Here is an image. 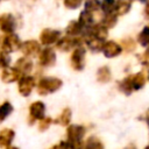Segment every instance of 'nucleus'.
Masks as SVG:
<instances>
[{
    "mask_svg": "<svg viewBox=\"0 0 149 149\" xmlns=\"http://www.w3.org/2000/svg\"><path fill=\"white\" fill-rule=\"evenodd\" d=\"M130 83H132L133 91L141 90L146 84V77H144L143 72H139V73L130 76Z\"/></svg>",
    "mask_w": 149,
    "mask_h": 149,
    "instance_id": "6ab92c4d",
    "label": "nucleus"
},
{
    "mask_svg": "<svg viewBox=\"0 0 149 149\" xmlns=\"http://www.w3.org/2000/svg\"><path fill=\"white\" fill-rule=\"evenodd\" d=\"M143 57L146 58L144 61H149V45H148V49H147V51H146V54H144Z\"/></svg>",
    "mask_w": 149,
    "mask_h": 149,
    "instance_id": "72a5a7b5",
    "label": "nucleus"
},
{
    "mask_svg": "<svg viewBox=\"0 0 149 149\" xmlns=\"http://www.w3.org/2000/svg\"><path fill=\"white\" fill-rule=\"evenodd\" d=\"M10 56L9 54L2 51L0 52V69H7L10 65Z\"/></svg>",
    "mask_w": 149,
    "mask_h": 149,
    "instance_id": "c85d7f7f",
    "label": "nucleus"
},
{
    "mask_svg": "<svg viewBox=\"0 0 149 149\" xmlns=\"http://www.w3.org/2000/svg\"><path fill=\"white\" fill-rule=\"evenodd\" d=\"M78 22L80 23V26L83 27V29L90 28L91 26H93V13L84 9L80 13V16H79Z\"/></svg>",
    "mask_w": 149,
    "mask_h": 149,
    "instance_id": "f3484780",
    "label": "nucleus"
},
{
    "mask_svg": "<svg viewBox=\"0 0 149 149\" xmlns=\"http://www.w3.org/2000/svg\"><path fill=\"white\" fill-rule=\"evenodd\" d=\"M71 116H72V113H71V109L70 108H64L61 113V115L58 116V119L55 121L56 123H59L62 126H68L71 121Z\"/></svg>",
    "mask_w": 149,
    "mask_h": 149,
    "instance_id": "b1692460",
    "label": "nucleus"
},
{
    "mask_svg": "<svg viewBox=\"0 0 149 149\" xmlns=\"http://www.w3.org/2000/svg\"><path fill=\"white\" fill-rule=\"evenodd\" d=\"M81 1L83 0H63V3H64V6L66 8L76 9L81 5Z\"/></svg>",
    "mask_w": 149,
    "mask_h": 149,
    "instance_id": "2f4dec72",
    "label": "nucleus"
},
{
    "mask_svg": "<svg viewBox=\"0 0 149 149\" xmlns=\"http://www.w3.org/2000/svg\"><path fill=\"white\" fill-rule=\"evenodd\" d=\"M85 49L83 47H77L74 48L72 55H71V66L76 71H81L85 66Z\"/></svg>",
    "mask_w": 149,
    "mask_h": 149,
    "instance_id": "20e7f679",
    "label": "nucleus"
},
{
    "mask_svg": "<svg viewBox=\"0 0 149 149\" xmlns=\"http://www.w3.org/2000/svg\"><path fill=\"white\" fill-rule=\"evenodd\" d=\"M14 68L16 70H19L23 76L26 73H29L31 70H33V62L28 58V57H21L16 61Z\"/></svg>",
    "mask_w": 149,
    "mask_h": 149,
    "instance_id": "2eb2a0df",
    "label": "nucleus"
},
{
    "mask_svg": "<svg viewBox=\"0 0 149 149\" xmlns=\"http://www.w3.org/2000/svg\"><path fill=\"white\" fill-rule=\"evenodd\" d=\"M139 1H141V2H146V3L149 2V0H139Z\"/></svg>",
    "mask_w": 149,
    "mask_h": 149,
    "instance_id": "e433bc0d",
    "label": "nucleus"
},
{
    "mask_svg": "<svg viewBox=\"0 0 149 149\" xmlns=\"http://www.w3.org/2000/svg\"><path fill=\"white\" fill-rule=\"evenodd\" d=\"M120 47H121V49H125L126 51H133L136 45H135V42L132 38H125Z\"/></svg>",
    "mask_w": 149,
    "mask_h": 149,
    "instance_id": "7c9ffc66",
    "label": "nucleus"
},
{
    "mask_svg": "<svg viewBox=\"0 0 149 149\" xmlns=\"http://www.w3.org/2000/svg\"><path fill=\"white\" fill-rule=\"evenodd\" d=\"M84 29H83V27L80 26V23L78 22V21H71L70 23H69V26L66 27V34H68V36H77V35H79L81 31H83Z\"/></svg>",
    "mask_w": 149,
    "mask_h": 149,
    "instance_id": "4be33fe9",
    "label": "nucleus"
},
{
    "mask_svg": "<svg viewBox=\"0 0 149 149\" xmlns=\"http://www.w3.org/2000/svg\"><path fill=\"white\" fill-rule=\"evenodd\" d=\"M51 122H52V119H51V118H49V116H44V118L41 119L40 122H38V130H40V132H44V130H47V129L50 127Z\"/></svg>",
    "mask_w": 149,
    "mask_h": 149,
    "instance_id": "c756f323",
    "label": "nucleus"
},
{
    "mask_svg": "<svg viewBox=\"0 0 149 149\" xmlns=\"http://www.w3.org/2000/svg\"><path fill=\"white\" fill-rule=\"evenodd\" d=\"M125 149H136V147H135L134 144H129V146H128V147H126Z\"/></svg>",
    "mask_w": 149,
    "mask_h": 149,
    "instance_id": "f704fd0d",
    "label": "nucleus"
},
{
    "mask_svg": "<svg viewBox=\"0 0 149 149\" xmlns=\"http://www.w3.org/2000/svg\"><path fill=\"white\" fill-rule=\"evenodd\" d=\"M133 0H115V12L116 15H125L132 8Z\"/></svg>",
    "mask_w": 149,
    "mask_h": 149,
    "instance_id": "dca6fc26",
    "label": "nucleus"
},
{
    "mask_svg": "<svg viewBox=\"0 0 149 149\" xmlns=\"http://www.w3.org/2000/svg\"><path fill=\"white\" fill-rule=\"evenodd\" d=\"M56 63V54L51 48H45L40 52V64L42 66H52Z\"/></svg>",
    "mask_w": 149,
    "mask_h": 149,
    "instance_id": "9b49d317",
    "label": "nucleus"
},
{
    "mask_svg": "<svg viewBox=\"0 0 149 149\" xmlns=\"http://www.w3.org/2000/svg\"><path fill=\"white\" fill-rule=\"evenodd\" d=\"M0 1H1V0H0Z\"/></svg>",
    "mask_w": 149,
    "mask_h": 149,
    "instance_id": "a19ab883",
    "label": "nucleus"
},
{
    "mask_svg": "<svg viewBox=\"0 0 149 149\" xmlns=\"http://www.w3.org/2000/svg\"><path fill=\"white\" fill-rule=\"evenodd\" d=\"M100 7L105 13V15L112 14L115 10V0H102V2L100 3Z\"/></svg>",
    "mask_w": 149,
    "mask_h": 149,
    "instance_id": "a878e982",
    "label": "nucleus"
},
{
    "mask_svg": "<svg viewBox=\"0 0 149 149\" xmlns=\"http://www.w3.org/2000/svg\"><path fill=\"white\" fill-rule=\"evenodd\" d=\"M6 149H19V148H17V147H12V146H10V147H8V148H6Z\"/></svg>",
    "mask_w": 149,
    "mask_h": 149,
    "instance_id": "c9c22d12",
    "label": "nucleus"
},
{
    "mask_svg": "<svg viewBox=\"0 0 149 149\" xmlns=\"http://www.w3.org/2000/svg\"><path fill=\"white\" fill-rule=\"evenodd\" d=\"M144 17L149 20V2L146 5V8H144Z\"/></svg>",
    "mask_w": 149,
    "mask_h": 149,
    "instance_id": "473e14b6",
    "label": "nucleus"
},
{
    "mask_svg": "<svg viewBox=\"0 0 149 149\" xmlns=\"http://www.w3.org/2000/svg\"><path fill=\"white\" fill-rule=\"evenodd\" d=\"M21 77H23V74L15 68H7L3 69L1 72V79L3 83H14L19 80Z\"/></svg>",
    "mask_w": 149,
    "mask_h": 149,
    "instance_id": "ddd939ff",
    "label": "nucleus"
},
{
    "mask_svg": "<svg viewBox=\"0 0 149 149\" xmlns=\"http://www.w3.org/2000/svg\"><path fill=\"white\" fill-rule=\"evenodd\" d=\"M13 112V106L9 101H5L0 105V123L3 122Z\"/></svg>",
    "mask_w": 149,
    "mask_h": 149,
    "instance_id": "412c9836",
    "label": "nucleus"
},
{
    "mask_svg": "<svg viewBox=\"0 0 149 149\" xmlns=\"http://www.w3.org/2000/svg\"><path fill=\"white\" fill-rule=\"evenodd\" d=\"M120 91H122L126 95H129L133 92V87H132V83H130V76L126 77L120 83Z\"/></svg>",
    "mask_w": 149,
    "mask_h": 149,
    "instance_id": "cd10ccee",
    "label": "nucleus"
},
{
    "mask_svg": "<svg viewBox=\"0 0 149 149\" xmlns=\"http://www.w3.org/2000/svg\"><path fill=\"white\" fill-rule=\"evenodd\" d=\"M15 133L10 128H3L0 130V148H8L10 147L13 140H14Z\"/></svg>",
    "mask_w": 149,
    "mask_h": 149,
    "instance_id": "4468645a",
    "label": "nucleus"
},
{
    "mask_svg": "<svg viewBox=\"0 0 149 149\" xmlns=\"http://www.w3.org/2000/svg\"><path fill=\"white\" fill-rule=\"evenodd\" d=\"M116 21H118V15H116V14H114V13H112V14H106V15L104 16L102 21H101V26H104L106 29L113 28V27L115 26Z\"/></svg>",
    "mask_w": 149,
    "mask_h": 149,
    "instance_id": "393cba45",
    "label": "nucleus"
},
{
    "mask_svg": "<svg viewBox=\"0 0 149 149\" xmlns=\"http://www.w3.org/2000/svg\"><path fill=\"white\" fill-rule=\"evenodd\" d=\"M144 149H149V146H147V147H146V148H144Z\"/></svg>",
    "mask_w": 149,
    "mask_h": 149,
    "instance_id": "58836bf2",
    "label": "nucleus"
},
{
    "mask_svg": "<svg viewBox=\"0 0 149 149\" xmlns=\"http://www.w3.org/2000/svg\"><path fill=\"white\" fill-rule=\"evenodd\" d=\"M111 70L108 66H101L97 72V80L99 83H108L111 80Z\"/></svg>",
    "mask_w": 149,
    "mask_h": 149,
    "instance_id": "aec40b11",
    "label": "nucleus"
},
{
    "mask_svg": "<svg viewBox=\"0 0 149 149\" xmlns=\"http://www.w3.org/2000/svg\"><path fill=\"white\" fill-rule=\"evenodd\" d=\"M80 40L79 38H73L71 36H65L63 38H59L56 43V47L58 50H62V51H69L73 48H77L80 45Z\"/></svg>",
    "mask_w": 149,
    "mask_h": 149,
    "instance_id": "9d476101",
    "label": "nucleus"
},
{
    "mask_svg": "<svg viewBox=\"0 0 149 149\" xmlns=\"http://www.w3.org/2000/svg\"><path fill=\"white\" fill-rule=\"evenodd\" d=\"M148 79H149V70H148Z\"/></svg>",
    "mask_w": 149,
    "mask_h": 149,
    "instance_id": "ea45409f",
    "label": "nucleus"
},
{
    "mask_svg": "<svg viewBox=\"0 0 149 149\" xmlns=\"http://www.w3.org/2000/svg\"><path fill=\"white\" fill-rule=\"evenodd\" d=\"M45 114V105L42 101H34L29 106V123H34L35 120H41Z\"/></svg>",
    "mask_w": 149,
    "mask_h": 149,
    "instance_id": "0eeeda50",
    "label": "nucleus"
},
{
    "mask_svg": "<svg viewBox=\"0 0 149 149\" xmlns=\"http://www.w3.org/2000/svg\"><path fill=\"white\" fill-rule=\"evenodd\" d=\"M137 40H139L141 45H143V47H148L149 45V24L146 26L141 30V33L137 36Z\"/></svg>",
    "mask_w": 149,
    "mask_h": 149,
    "instance_id": "bb28decb",
    "label": "nucleus"
},
{
    "mask_svg": "<svg viewBox=\"0 0 149 149\" xmlns=\"http://www.w3.org/2000/svg\"><path fill=\"white\" fill-rule=\"evenodd\" d=\"M85 134V128L80 125H71L66 129V135H68V143L73 148H78L81 144V139Z\"/></svg>",
    "mask_w": 149,
    "mask_h": 149,
    "instance_id": "f03ea898",
    "label": "nucleus"
},
{
    "mask_svg": "<svg viewBox=\"0 0 149 149\" xmlns=\"http://www.w3.org/2000/svg\"><path fill=\"white\" fill-rule=\"evenodd\" d=\"M63 85V81L55 77H44L41 78L37 84V92L41 95H47L56 92Z\"/></svg>",
    "mask_w": 149,
    "mask_h": 149,
    "instance_id": "f257e3e1",
    "label": "nucleus"
},
{
    "mask_svg": "<svg viewBox=\"0 0 149 149\" xmlns=\"http://www.w3.org/2000/svg\"><path fill=\"white\" fill-rule=\"evenodd\" d=\"M101 50H102L104 55H105L107 58L116 57V56H119V55L121 54V51H122L121 47H120L116 42H114V41H107V42H105Z\"/></svg>",
    "mask_w": 149,
    "mask_h": 149,
    "instance_id": "f8f14e48",
    "label": "nucleus"
},
{
    "mask_svg": "<svg viewBox=\"0 0 149 149\" xmlns=\"http://www.w3.org/2000/svg\"><path fill=\"white\" fill-rule=\"evenodd\" d=\"M84 149H105L102 142L97 136H90L84 146Z\"/></svg>",
    "mask_w": 149,
    "mask_h": 149,
    "instance_id": "5701e85b",
    "label": "nucleus"
},
{
    "mask_svg": "<svg viewBox=\"0 0 149 149\" xmlns=\"http://www.w3.org/2000/svg\"><path fill=\"white\" fill-rule=\"evenodd\" d=\"M76 149H84V148H81V147H78V148H76Z\"/></svg>",
    "mask_w": 149,
    "mask_h": 149,
    "instance_id": "4c0bfd02",
    "label": "nucleus"
},
{
    "mask_svg": "<svg viewBox=\"0 0 149 149\" xmlns=\"http://www.w3.org/2000/svg\"><path fill=\"white\" fill-rule=\"evenodd\" d=\"M35 87V78L31 76H23L19 79V84H17V88L21 95L23 97H28L30 95L33 88Z\"/></svg>",
    "mask_w": 149,
    "mask_h": 149,
    "instance_id": "423d86ee",
    "label": "nucleus"
},
{
    "mask_svg": "<svg viewBox=\"0 0 149 149\" xmlns=\"http://www.w3.org/2000/svg\"><path fill=\"white\" fill-rule=\"evenodd\" d=\"M21 45H22V42L15 33L6 34V36L3 37L2 42H1V49H2V51L7 52V54L17 51L21 48Z\"/></svg>",
    "mask_w": 149,
    "mask_h": 149,
    "instance_id": "7ed1b4c3",
    "label": "nucleus"
},
{
    "mask_svg": "<svg viewBox=\"0 0 149 149\" xmlns=\"http://www.w3.org/2000/svg\"><path fill=\"white\" fill-rule=\"evenodd\" d=\"M20 49L26 57H34L38 52H41V45L35 40H29V41L23 42Z\"/></svg>",
    "mask_w": 149,
    "mask_h": 149,
    "instance_id": "1a4fd4ad",
    "label": "nucleus"
},
{
    "mask_svg": "<svg viewBox=\"0 0 149 149\" xmlns=\"http://www.w3.org/2000/svg\"><path fill=\"white\" fill-rule=\"evenodd\" d=\"M104 43H105V41L101 40V38H98V37H94V36H90V35L86 36V44L92 51H100L102 49Z\"/></svg>",
    "mask_w": 149,
    "mask_h": 149,
    "instance_id": "a211bd4d",
    "label": "nucleus"
},
{
    "mask_svg": "<svg viewBox=\"0 0 149 149\" xmlns=\"http://www.w3.org/2000/svg\"><path fill=\"white\" fill-rule=\"evenodd\" d=\"M59 38H61V31L50 29V28L43 29L40 35V42L44 45H50V44L57 43V41Z\"/></svg>",
    "mask_w": 149,
    "mask_h": 149,
    "instance_id": "6e6552de",
    "label": "nucleus"
},
{
    "mask_svg": "<svg viewBox=\"0 0 149 149\" xmlns=\"http://www.w3.org/2000/svg\"><path fill=\"white\" fill-rule=\"evenodd\" d=\"M16 29V20L10 13L0 15V30L5 34H12Z\"/></svg>",
    "mask_w": 149,
    "mask_h": 149,
    "instance_id": "39448f33",
    "label": "nucleus"
}]
</instances>
